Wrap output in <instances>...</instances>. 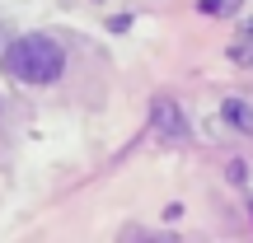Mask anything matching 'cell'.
I'll return each mask as SVG.
<instances>
[{"label":"cell","mask_w":253,"mask_h":243,"mask_svg":"<svg viewBox=\"0 0 253 243\" xmlns=\"http://www.w3.org/2000/svg\"><path fill=\"white\" fill-rule=\"evenodd\" d=\"M225 122L249 126V131H253V108H249V103H239V99H230V103H225Z\"/></svg>","instance_id":"3957f363"},{"label":"cell","mask_w":253,"mask_h":243,"mask_svg":"<svg viewBox=\"0 0 253 243\" xmlns=\"http://www.w3.org/2000/svg\"><path fill=\"white\" fill-rule=\"evenodd\" d=\"M150 117H155V131L169 136V140H183V136H188V122H183V112H178V103H173V99H155Z\"/></svg>","instance_id":"7a4b0ae2"},{"label":"cell","mask_w":253,"mask_h":243,"mask_svg":"<svg viewBox=\"0 0 253 243\" xmlns=\"http://www.w3.org/2000/svg\"><path fill=\"white\" fill-rule=\"evenodd\" d=\"M0 66H5V75L19 80V84H52V80H61V70H66V52H61L56 37L28 33V37H14V42L5 47V61Z\"/></svg>","instance_id":"6da1fadb"}]
</instances>
